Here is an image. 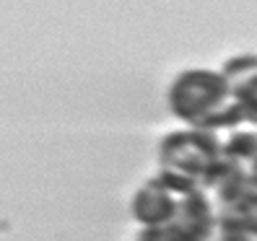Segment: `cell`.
Masks as SVG:
<instances>
[{
  "instance_id": "1",
  "label": "cell",
  "mask_w": 257,
  "mask_h": 241,
  "mask_svg": "<svg viewBox=\"0 0 257 241\" xmlns=\"http://www.w3.org/2000/svg\"><path fill=\"white\" fill-rule=\"evenodd\" d=\"M172 112L198 130L229 132L249 125L241 107L236 104L229 81L216 70H187L174 81L169 91Z\"/></svg>"
},
{
  "instance_id": "2",
  "label": "cell",
  "mask_w": 257,
  "mask_h": 241,
  "mask_svg": "<svg viewBox=\"0 0 257 241\" xmlns=\"http://www.w3.org/2000/svg\"><path fill=\"white\" fill-rule=\"evenodd\" d=\"M226 161L223 132L216 130H182L166 135L161 143V166L198 179L205 189L208 176Z\"/></svg>"
},
{
  "instance_id": "3",
  "label": "cell",
  "mask_w": 257,
  "mask_h": 241,
  "mask_svg": "<svg viewBox=\"0 0 257 241\" xmlns=\"http://www.w3.org/2000/svg\"><path fill=\"white\" fill-rule=\"evenodd\" d=\"M179 200L174 192L166 189L159 179H148V182L135 192L133 197V218L138 220L143 228H166L172 225L179 210Z\"/></svg>"
},
{
  "instance_id": "4",
  "label": "cell",
  "mask_w": 257,
  "mask_h": 241,
  "mask_svg": "<svg viewBox=\"0 0 257 241\" xmlns=\"http://www.w3.org/2000/svg\"><path fill=\"white\" fill-rule=\"evenodd\" d=\"M247 122L257 125V55H239L221 70Z\"/></svg>"
},
{
  "instance_id": "5",
  "label": "cell",
  "mask_w": 257,
  "mask_h": 241,
  "mask_svg": "<svg viewBox=\"0 0 257 241\" xmlns=\"http://www.w3.org/2000/svg\"><path fill=\"white\" fill-rule=\"evenodd\" d=\"M223 153L247 174L257 166V125H241L223 132Z\"/></svg>"
},
{
  "instance_id": "6",
  "label": "cell",
  "mask_w": 257,
  "mask_h": 241,
  "mask_svg": "<svg viewBox=\"0 0 257 241\" xmlns=\"http://www.w3.org/2000/svg\"><path fill=\"white\" fill-rule=\"evenodd\" d=\"M135 241H166V233L164 228H143Z\"/></svg>"
}]
</instances>
